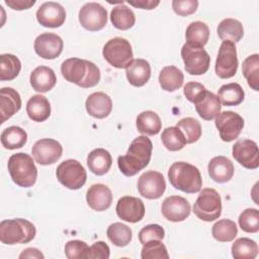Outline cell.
I'll return each mask as SVG.
<instances>
[{"label": "cell", "instance_id": "cell-1", "mask_svg": "<svg viewBox=\"0 0 259 259\" xmlns=\"http://www.w3.org/2000/svg\"><path fill=\"white\" fill-rule=\"evenodd\" d=\"M153 144L146 136L136 138L130 145L127 152L117 158V165L120 172L127 176H135L146 168L151 160Z\"/></svg>", "mask_w": 259, "mask_h": 259}, {"label": "cell", "instance_id": "cell-2", "mask_svg": "<svg viewBox=\"0 0 259 259\" xmlns=\"http://www.w3.org/2000/svg\"><path fill=\"white\" fill-rule=\"evenodd\" d=\"M61 73L65 80L82 88L94 87L101 77L100 70L94 63L79 58L65 60L61 65Z\"/></svg>", "mask_w": 259, "mask_h": 259}, {"label": "cell", "instance_id": "cell-3", "mask_svg": "<svg viewBox=\"0 0 259 259\" xmlns=\"http://www.w3.org/2000/svg\"><path fill=\"white\" fill-rule=\"evenodd\" d=\"M171 185L185 193H196L202 186L201 174L197 167L187 162H175L168 170Z\"/></svg>", "mask_w": 259, "mask_h": 259}, {"label": "cell", "instance_id": "cell-4", "mask_svg": "<svg viewBox=\"0 0 259 259\" xmlns=\"http://www.w3.org/2000/svg\"><path fill=\"white\" fill-rule=\"evenodd\" d=\"M35 234L34 225L25 219L3 220L0 223V241L5 245L29 243Z\"/></svg>", "mask_w": 259, "mask_h": 259}, {"label": "cell", "instance_id": "cell-5", "mask_svg": "<svg viewBox=\"0 0 259 259\" xmlns=\"http://www.w3.org/2000/svg\"><path fill=\"white\" fill-rule=\"evenodd\" d=\"M7 168L12 181L23 188L32 186L37 178V169L32 158L25 153H16L9 157Z\"/></svg>", "mask_w": 259, "mask_h": 259}, {"label": "cell", "instance_id": "cell-6", "mask_svg": "<svg viewBox=\"0 0 259 259\" xmlns=\"http://www.w3.org/2000/svg\"><path fill=\"white\" fill-rule=\"evenodd\" d=\"M193 212L204 222L219 219L222 213V198L219 192L213 188H203L193 204Z\"/></svg>", "mask_w": 259, "mask_h": 259}, {"label": "cell", "instance_id": "cell-7", "mask_svg": "<svg viewBox=\"0 0 259 259\" xmlns=\"http://www.w3.org/2000/svg\"><path fill=\"white\" fill-rule=\"evenodd\" d=\"M103 58L114 68L125 69L134 60L130 41L123 37L110 38L103 47Z\"/></svg>", "mask_w": 259, "mask_h": 259}, {"label": "cell", "instance_id": "cell-8", "mask_svg": "<svg viewBox=\"0 0 259 259\" xmlns=\"http://www.w3.org/2000/svg\"><path fill=\"white\" fill-rule=\"evenodd\" d=\"M56 176L62 185L72 190L80 189L87 179L86 170L79 161L74 159L62 162L57 167Z\"/></svg>", "mask_w": 259, "mask_h": 259}, {"label": "cell", "instance_id": "cell-9", "mask_svg": "<svg viewBox=\"0 0 259 259\" xmlns=\"http://www.w3.org/2000/svg\"><path fill=\"white\" fill-rule=\"evenodd\" d=\"M181 57L185 71L190 75H203L209 68L210 57L203 48L184 44L181 49Z\"/></svg>", "mask_w": 259, "mask_h": 259}, {"label": "cell", "instance_id": "cell-10", "mask_svg": "<svg viewBox=\"0 0 259 259\" xmlns=\"http://www.w3.org/2000/svg\"><path fill=\"white\" fill-rule=\"evenodd\" d=\"M238 64L236 45L230 40H224L215 61V74L222 79L232 78L237 73Z\"/></svg>", "mask_w": 259, "mask_h": 259}, {"label": "cell", "instance_id": "cell-11", "mask_svg": "<svg viewBox=\"0 0 259 259\" xmlns=\"http://www.w3.org/2000/svg\"><path fill=\"white\" fill-rule=\"evenodd\" d=\"M214 124L219 131L220 138L229 143L240 136L244 127V119L239 113L227 110L220 112L215 116Z\"/></svg>", "mask_w": 259, "mask_h": 259}, {"label": "cell", "instance_id": "cell-12", "mask_svg": "<svg viewBox=\"0 0 259 259\" xmlns=\"http://www.w3.org/2000/svg\"><path fill=\"white\" fill-rule=\"evenodd\" d=\"M80 24L89 31L102 29L107 23V11L97 2H88L84 4L79 11Z\"/></svg>", "mask_w": 259, "mask_h": 259}, {"label": "cell", "instance_id": "cell-13", "mask_svg": "<svg viewBox=\"0 0 259 259\" xmlns=\"http://www.w3.org/2000/svg\"><path fill=\"white\" fill-rule=\"evenodd\" d=\"M166 189V181L162 173L149 170L143 173L138 180L139 193L148 199H157L163 195Z\"/></svg>", "mask_w": 259, "mask_h": 259}, {"label": "cell", "instance_id": "cell-14", "mask_svg": "<svg viewBox=\"0 0 259 259\" xmlns=\"http://www.w3.org/2000/svg\"><path fill=\"white\" fill-rule=\"evenodd\" d=\"M31 154L36 163L40 165H51L56 163L63 154L62 145L54 139H40L32 146Z\"/></svg>", "mask_w": 259, "mask_h": 259}, {"label": "cell", "instance_id": "cell-15", "mask_svg": "<svg viewBox=\"0 0 259 259\" xmlns=\"http://www.w3.org/2000/svg\"><path fill=\"white\" fill-rule=\"evenodd\" d=\"M234 159L247 169H257L259 167V150L257 144L248 139L239 140L232 149Z\"/></svg>", "mask_w": 259, "mask_h": 259}, {"label": "cell", "instance_id": "cell-16", "mask_svg": "<svg viewBox=\"0 0 259 259\" xmlns=\"http://www.w3.org/2000/svg\"><path fill=\"white\" fill-rule=\"evenodd\" d=\"M37 56L46 60L58 58L63 52L64 42L60 35L53 32H45L36 36L33 44Z\"/></svg>", "mask_w": 259, "mask_h": 259}, {"label": "cell", "instance_id": "cell-17", "mask_svg": "<svg viewBox=\"0 0 259 259\" xmlns=\"http://www.w3.org/2000/svg\"><path fill=\"white\" fill-rule=\"evenodd\" d=\"M116 214L119 219L127 223H138L145 215V204L141 198L135 196H122L116 203Z\"/></svg>", "mask_w": 259, "mask_h": 259}, {"label": "cell", "instance_id": "cell-18", "mask_svg": "<svg viewBox=\"0 0 259 259\" xmlns=\"http://www.w3.org/2000/svg\"><path fill=\"white\" fill-rule=\"evenodd\" d=\"M35 16L40 25L56 28L64 24L66 20V11L60 3L48 1L38 7Z\"/></svg>", "mask_w": 259, "mask_h": 259}, {"label": "cell", "instance_id": "cell-19", "mask_svg": "<svg viewBox=\"0 0 259 259\" xmlns=\"http://www.w3.org/2000/svg\"><path fill=\"white\" fill-rule=\"evenodd\" d=\"M161 210L166 220L174 223L186 220L191 211L188 200L179 195L166 197L162 202Z\"/></svg>", "mask_w": 259, "mask_h": 259}, {"label": "cell", "instance_id": "cell-20", "mask_svg": "<svg viewBox=\"0 0 259 259\" xmlns=\"http://www.w3.org/2000/svg\"><path fill=\"white\" fill-rule=\"evenodd\" d=\"M86 201L89 207L96 211L107 209L112 202V192L104 184H92L86 193Z\"/></svg>", "mask_w": 259, "mask_h": 259}, {"label": "cell", "instance_id": "cell-21", "mask_svg": "<svg viewBox=\"0 0 259 259\" xmlns=\"http://www.w3.org/2000/svg\"><path fill=\"white\" fill-rule=\"evenodd\" d=\"M195 109L198 115L204 120H211L221 112L222 103L218 95L205 90L195 101Z\"/></svg>", "mask_w": 259, "mask_h": 259}, {"label": "cell", "instance_id": "cell-22", "mask_svg": "<svg viewBox=\"0 0 259 259\" xmlns=\"http://www.w3.org/2000/svg\"><path fill=\"white\" fill-rule=\"evenodd\" d=\"M207 171L210 178L218 183H226L234 176V164L225 156H215L208 162Z\"/></svg>", "mask_w": 259, "mask_h": 259}, {"label": "cell", "instance_id": "cell-23", "mask_svg": "<svg viewBox=\"0 0 259 259\" xmlns=\"http://www.w3.org/2000/svg\"><path fill=\"white\" fill-rule=\"evenodd\" d=\"M85 108L92 117L99 119L105 118L111 112L112 101L104 92H94L87 97Z\"/></svg>", "mask_w": 259, "mask_h": 259}, {"label": "cell", "instance_id": "cell-24", "mask_svg": "<svg viewBox=\"0 0 259 259\" xmlns=\"http://www.w3.org/2000/svg\"><path fill=\"white\" fill-rule=\"evenodd\" d=\"M29 81L33 90L46 93L54 88L57 83V77L52 68L48 66H38L30 73Z\"/></svg>", "mask_w": 259, "mask_h": 259}, {"label": "cell", "instance_id": "cell-25", "mask_svg": "<svg viewBox=\"0 0 259 259\" xmlns=\"http://www.w3.org/2000/svg\"><path fill=\"white\" fill-rule=\"evenodd\" d=\"M21 108L19 93L11 87H3L0 90L1 123L5 122Z\"/></svg>", "mask_w": 259, "mask_h": 259}, {"label": "cell", "instance_id": "cell-26", "mask_svg": "<svg viewBox=\"0 0 259 259\" xmlns=\"http://www.w3.org/2000/svg\"><path fill=\"white\" fill-rule=\"evenodd\" d=\"M126 79L135 87L144 86L151 77V66L144 59H134L125 68Z\"/></svg>", "mask_w": 259, "mask_h": 259}, {"label": "cell", "instance_id": "cell-27", "mask_svg": "<svg viewBox=\"0 0 259 259\" xmlns=\"http://www.w3.org/2000/svg\"><path fill=\"white\" fill-rule=\"evenodd\" d=\"M26 113L33 121L42 122L47 120L51 115L50 101L44 95H32L26 103Z\"/></svg>", "mask_w": 259, "mask_h": 259}, {"label": "cell", "instance_id": "cell-28", "mask_svg": "<svg viewBox=\"0 0 259 259\" xmlns=\"http://www.w3.org/2000/svg\"><path fill=\"white\" fill-rule=\"evenodd\" d=\"M111 164V155L103 148L94 149L87 156V166L89 170L97 176L106 174L109 171Z\"/></svg>", "mask_w": 259, "mask_h": 259}, {"label": "cell", "instance_id": "cell-29", "mask_svg": "<svg viewBox=\"0 0 259 259\" xmlns=\"http://www.w3.org/2000/svg\"><path fill=\"white\" fill-rule=\"evenodd\" d=\"M219 37L224 40H230L232 42H238L244 35L243 24L235 18L223 19L217 27Z\"/></svg>", "mask_w": 259, "mask_h": 259}, {"label": "cell", "instance_id": "cell-30", "mask_svg": "<svg viewBox=\"0 0 259 259\" xmlns=\"http://www.w3.org/2000/svg\"><path fill=\"white\" fill-rule=\"evenodd\" d=\"M184 75L175 66L164 67L159 74V84L161 88L168 92H173L183 85Z\"/></svg>", "mask_w": 259, "mask_h": 259}, {"label": "cell", "instance_id": "cell-31", "mask_svg": "<svg viewBox=\"0 0 259 259\" xmlns=\"http://www.w3.org/2000/svg\"><path fill=\"white\" fill-rule=\"evenodd\" d=\"M185 38V44L192 47L203 48L209 38V28L202 21H193L186 28Z\"/></svg>", "mask_w": 259, "mask_h": 259}, {"label": "cell", "instance_id": "cell-32", "mask_svg": "<svg viewBox=\"0 0 259 259\" xmlns=\"http://www.w3.org/2000/svg\"><path fill=\"white\" fill-rule=\"evenodd\" d=\"M136 125L141 134L154 136L161 131L162 121L160 116L155 111L146 110L137 116Z\"/></svg>", "mask_w": 259, "mask_h": 259}, {"label": "cell", "instance_id": "cell-33", "mask_svg": "<svg viewBox=\"0 0 259 259\" xmlns=\"http://www.w3.org/2000/svg\"><path fill=\"white\" fill-rule=\"evenodd\" d=\"M220 101L225 106H236L243 102L245 98V92L242 86L238 83L232 82L221 86L218 92Z\"/></svg>", "mask_w": 259, "mask_h": 259}, {"label": "cell", "instance_id": "cell-34", "mask_svg": "<svg viewBox=\"0 0 259 259\" xmlns=\"http://www.w3.org/2000/svg\"><path fill=\"white\" fill-rule=\"evenodd\" d=\"M27 141L26 132L17 125L4 128L1 133V144L5 149L15 150L22 148Z\"/></svg>", "mask_w": 259, "mask_h": 259}, {"label": "cell", "instance_id": "cell-35", "mask_svg": "<svg viewBox=\"0 0 259 259\" xmlns=\"http://www.w3.org/2000/svg\"><path fill=\"white\" fill-rule=\"evenodd\" d=\"M110 21L115 28L126 30L134 26L136 22V16L131 8L124 4H119L112 8L110 12Z\"/></svg>", "mask_w": 259, "mask_h": 259}, {"label": "cell", "instance_id": "cell-36", "mask_svg": "<svg viewBox=\"0 0 259 259\" xmlns=\"http://www.w3.org/2000/svg\"><path fill=\"white\" fill-rule=\"evenodd\" d=\"M21 70L20 60L12 54L0 56V80L10 81L16 78Z\"/></svg>", "mask_w": 259, "mask_h": 259}, {"label": "cell", "instance_id": "cell-37", "mask_svg": "<svg viewBox=\"0 0 259 259\" xmlns=\"http://www.w3.org/2000/svg\"><path fill=\"white\" fill-rule=\"evenodd\" d=\"M242 73L248 85L255 91L259 90V55L248 56L242 65Z\"/></svg>", "mask_w": 259, "mask_h": 259}, {"label": "cell", "instance_id": "cell-38", "mask_svg": "<svg viewBox=\"0 0 259 259\" xmlns=\"http://www.w3.org/2000/svg\"><path fill=\"white\" fill-rule=\"evenodd\" d=\"M238 234V227L235 222L223 219L214 223L211 228L212 237L219 242H231L233 241Z\"/></svg>", "mask_w": 259, "mask_h": 259}, {"label": "cell", "instance_id": "cell-39", "mask_svg": "<svg viewBox=\"0 0 259 259\" xmlns=\"http://www.w3.org/2000/svg\"><path fill=\"white\" fill-rule=\"evenodd\" d=\"M106 235L109 241L117 247H124L128 245L133 238L131 228L122 223L111 224L106 230Z\"/></svg>", "mask_w": 259, "mask_h": 259}, {"label": "cell", "instance_id": "cell-40", "mask_svg": "<svg viewBox=\"0 0 259 259\" xmlns=\"http://www.w3.org/2000/svg\"><path fill=\"white\" fill-rule=\"evenodd\" d=\"M231 250L235 259H254L258 254V245L249 238H239L233 243Z\"/></svg>", "mask_w": 259, "mask_h": 259}, {"label": "cell", "instance_id": "cell-41", "mask_svg": "<svg viewBox=\"0 0 259 259\" xmlns=\"http://www.w3.org/2000/svg\"><path fill=\"white\" fill-rule=\"evenodd\" d=\"M161 141L164 147L172 152L182 150L187 144L183 133L177 126L166 127L162 132Z\"/></svg>", "mask_w": 259, "mask_h": 259}, {"label": "cell", "instance_id": "cell-42", "mask_svg": "<svg viewBox=\"0 0 259 259\" xmlns=\"http://www.w3.org/2000/svg\"><path fill=\"white\" fill-rule=\"evenodd\" d=\"M176 126L183 133L186 143L192 144L199 140L202 134L200 122L193 117H184L177 121Z\"/></svg>", "mask_w": 259, "mask_h": 259}, {"label": "cell", "instance_id": "cell-43", "mask_svg": "<svg viewBox=\"0 0 259 259\" xmlns=\"http://www.w3.org/2000/svg\"><path fill=\"white\" fill-rule=\"evenodd\" d=\"M142 259H168L169 254L161 240L149 241L143 244L141 251Z\"/></svg>", "mask_w": 259, "mask_h": 259}, {"label": "cell", "instance_id": "cell-44", "mask_svg": "<svg viewBox=\"0 0 259 259\" xmlns=\"http://www.w3.org/2000/svg\"><path fill=\"white\" fill-rule=\"evenodd\" d=\"M240 228L246 233H257L259 231V211L257 208H246L238 219Z\"/></svg>", "mask_w": 259, "mask_h": 259}, {"label": "cell", "instance_id": "cell-45", "mask_svg": "<svg viewBox=\"0 0 259 259\" xmlns=\"http://www.w3.org/2000/svg\"><path fill=\"white\" fill-rule=\"evenodd\" d=\"M90 247L81 240H71L65 245V255L69 259H88Z\"/></svg>", "mask_w": 259, "mask_h": 259}, {"label": "cell", "instance_id": "cell-46", "mask_svg": "<svg viewBox=\"0 0 259 259\" xmlns=\"http://www.w3.org/2000/svg\"><path fill=\"white\" fill-rule=\"evenodd\" d=\"M164 236H165V231L160 225L151 224V225H147L139 232V241L142 244H145L149 241H154V240L162 241L164 239Z\"/></svg>", "mask_w": 259, "mask_h": 259}, {"label": "cell", "instance_id": "cell-47", "mask_svg": "<svg viewBox=\"0 0 259 259\" xmlns=\"http://www.w3.org/2000/svg\"><path fill=\"white\" fill-rule=\"evenodd\" d=\"M198 1L196 0H173L172 8L180 16H188L196 11Z\"/></svg>", "mask_w": 259, "mask_h": 259}, {"label": "cell", "instance_id": "cell-48", "mask_svg": "<svg viewBox=\"0 0 259 259\" xmlns=\"http://www.w3.org/2000/svg\"><path fill=\"white\" fill-rule=\"evenodd\" d=\"M205 87L198 82H188L184 85L183 93L186 99L192 103L205 91Z\"/></svg>", "mask_w": 259, "mask_h": 259}, {"label": "cell", "instance_id": "cell-49", "mask_svg": "<svg viewBox=\"0 0 259 259\" xmlns=\"http://www.w3.org/2000/svg\"><path fill=\"white\" fill-rule=\"evenodd\" d=\"M110 250L108 245L103 241H97L90 246L89 257L90 259H108Z\"/></svg>", "mask_w": 259, "mask_h": 259}, {"label": "cell", "instance_id": "cell-50", "mask_svg": "<svg viewBox=\"0 0 259 259\" xmlns=\"http://www.w3.org/2000/svg\"><path fill=\"white\" fill-rule=\"evenodd\" d=\"M5 4L13 10H23L33 6L35 0H5Z\"/></svg>", "mask_w": 259, "mask_h": 259}, {"label": "cell", "instance_id": "cell-51", "mask_svg": "<svg viewBox=\"0 0 259 259\" xmlns=\"http://www.w3.org/2000/svg\"><path fill=\"white\" fill-rule=\"evenodd\" d=\"M127 3L137 8L151 10L156 8L160 4V1L159 0H136V1L128 0Z\"/></svg>", "mask_w": 259, "mask_h": 259}, {"label": "cell", "instance_id": "cell-52", "mask_svg": "<svg viewBox=\"0 0 259 259\" xmlns=\"http://www.w3.org/2000/svg\"><path fill=\"white\" fill-rule=\"evenodd\" d=\"M23 258H35V259H44L45 255L36 248H26L25 250H23L20 255H19V259H23Z\"/></svg>", "mask_w": 259, "mask_h": 259}]
</instances>
